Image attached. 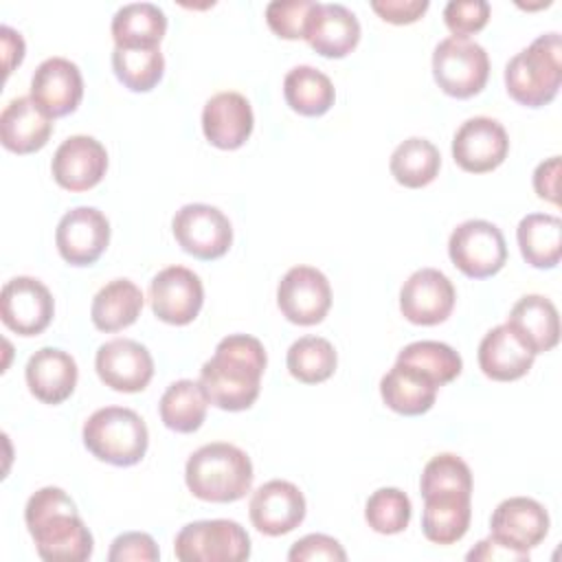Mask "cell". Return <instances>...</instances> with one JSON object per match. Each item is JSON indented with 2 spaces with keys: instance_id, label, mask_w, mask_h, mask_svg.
<instances>
[{
  "instance_id": "obj_1",
  "label": "cell",
  "mask_w": 562,
  "mask_h": 562,
  "mask_svg": "<svg viewBox=\"0 0 562 562\" xmlns=\"http://www.w3.org/2000/svg\"><path fill=\"white\" fill-rule=\"evenodd\" d=\"M266 362L259 338L231 334L217 342L215 353L202 364L198 382L209 404L231 413L246 411L259 397Z\"/></svg>"
},
{
  "instance_id": "obj_21",
  "label": "cell",
  "mask_w": 562,
  "mask_h": 562,
  "mask_svg": "<svg viewBox=\"0 0 562 562\" xmlns=\"http://www.w3.org/2000/svg\"><path fill=\"white\" fill-rule=\"evenodd\" d=\"M307 44L323 57H347L360 42V22L345 4L314 2L305 24Z\"/></svg>"
},
{
  "instance_id": "obj_14",
  "label": "cell",
  "mask_w": 562,
  "mask_h": 562,
  "mask_svg": "<svg viewBox=\"0 0 562 562\" xmlns=\"http://www.w3.org/2000/svg\"><path fill=\"white\" fill-rule=\"evenodd\" d=\"M452 281L437 268L415 270L400 290V312L413 325H439L454 307Z\"/></svg>"
},
{
  "instance_id": "obj_17",
  "label": "cell",
  "mask_w": 562,
  "mask_h": 562,
  "mask_svg": "<svg viewBox=\"0 0 562 562\" xmlns=\"http://www.w3.org/2000/svg\"><path fill=\"white\" fill-rule=\"evenodd\" d=\"M248 516L263 536H285L305 518L303 492L283 479H272L257 487L248 503Z\"/></svg>"
},
{
  "instance_id": "obj_31",
  "label": "cell",
  "mask_w": 562,
  "mask_h": 562,
  "mask_svg": "<svg viewBox=\"0 0 562 562\" xmlns=\"http://www.w3.org/2000/svg\"><path fill=\"white\" fill-rule=\"evenodd\" d=\"M516 239L529 266L551 270L562 257V220L549 213H529L518 222Z\"/></svg>"
},
{
  "instance_id": "obj_22",
  "label": "cell",
  "mask_w": 562,
  "mask_h": 562,
  "mask_svg": "<svg viewBox=\"0 0 562 562\" xmlns=\"http://www.w3.org/2000/svg\"><path fill=\"white\" fill-rule=\"evenodd\" d=\"M252 125V108L239 92H217L204 103L202 132L217 149H239L250 138Z\"/></svg>"
},
{
  "instance_id": "obj_25",
  "label": "cell",
  "mask_w": 562,
  "mask_h": 562,
  "mask_svg": "<svg viewBox=\"0 0 562 562\" xmlns=\"http://www.w3.org/2000/svg\"><path fill=\"white\" fill-rule=\"evenodd\" d=\"M422 533L435 544H454L470 527L472 492L441 490L424 494Z\"/></svg>"
},
{
  "instance_id": "obj_5",
  "label": "cell",
  "mask_w": 562,
  "mask_h": 562,
  "mask_svg": "<svg viewBox=\"0 0 562 562\" xmlns=\"http://www.w3.org/2000/svg\"><path fill=\"white\" fill-rule=\"evenodd\" d=\"M86 450L110 465L127 468L143 461L149 432L143 417L125 406H105L94 411L81 430Z\"/></svg>"
},
{
  "instance_id": "obj_28",
  "label": "cell",
  "mask_w": 562,
  "mask_h": 562,
  "mask_svg": "<svg viewBox=\"0 0 562 562\" xmlns=\"http://www.w3.org/2000/svg\"><path fill=\"white\" fill-rule=\"evenodd\" d=\"M439 386L417 367L397 362L382 375L380 395L384 404L406 417L424 415L432 408Z\"/></svg>"
},
{
  "instance_id": "obj_29",
  "label": "cell",
  "mask_w": 562,
  "mask_h": 562,
  "mask_svg": "<svg viewBox=\"0 0 562 562\" xmlns=\"http://www.w3.org/2000/svg\"><path fill=\"white\" fill-rule=\"evenodd\" d=\"M143 292L130 279H114L105 283L92 299L90 318L99 331L112 334L136 323L143 310Z\"/></svg>"
},
{
  "instance_id": "obj_35",
  "label": "cell",
  "mask_w": 562,
  "mask_h": 562,
  "mask_svg": "<svg viewBox=\"0 0 562 562\" xmlns=\"http://www.w3.org/2000/svg\"><path fill=\"white\" fill-rule=\"evenodd\" d=\"M336 362L338 358L334 345L321 336H303L294 340L285 356L290 375L303 384L329 380L336 371Z\"/></svg>"
},
{
  "instance_id": "obj_7",
  "label": "cell",
  "mask_w": 562,
  "mask_h": 562,
  "mask_svg": "<svg viewBox=\"0 0 562 562\" xmlns=\"http://www.w3.org/2000/svg\"><path fill=\"white\" fill-rule=\"evenodd\" d=\"M432 77L448 97L470 99L487 83L490 57L485 48L470 37L450 35L435 46Z\"/></svg>"
},
{
  "instance_id": "obj_8",
  "label": "cell",
  "mask_w": 562,
  "mask_h": 562,
  "mask_svg": "<svg viewBox=\"0 0 562 562\" xmlns=\"http://www.w3.org/2000/svg\"><path fill=\"white\" fill-rule=\"evenodd\" d=\"M450 261L470 279H487L507 261V244L501 228L487 220L459 224L448 239Z\"/></svg>"
},
{
  "instance_id": "obj_12",
  "label": "cell",
  "mask_w": 562,
  "mask_h": 562,
  "mask_svg": "<svg viewBox=\"0 0 562 562\" xmlns=\"http://www.w3.org/2000/svg\"><path fill=\"white\" fill-rule=\"evenodd\" d=\"M149 303L158 321L169 325H189L202 310L204 285L193 270L184 266H169L151 279Z\"/></svg>"
},
{
  "instance_id": "obj_34",
  "label": "cell",
  "mask_w": 562,
  "mask_h": 562,
  "mask_svg": "<svg viewBox=\"0 0 562 562\" xmlns=\"http://www.w3.org/2000/svg\"><path fill=\"white\" fill-rule=\"evenodd\" d=\"M389 169L402 187L422 189L439 176L441 156L428 138L411 136L393 149Z\"/></svg>"
},
{
  "instance_id": "obj_6",
  "label": "cell",
  "mask_w": 562,
  "mask_h": 562,
  "mask_svg": "<svg viewBox=\"0 0 562 562\" xmlns=\"http://www.w3.org/2000/svg\"><path fill=\"white\" fill-rule=\"evenodd\" d=\"M173 553L180 562H241L250 558V536L228 518L195 520L178 531Z\"/></svg>"
},
{
  "instance_id": "obj_47",
  "label": "cell",
  "mask_w": 562,
  "mask_h": 562,
  "mask_svg": "<svg viewBox=\"0 0 562 562\" xmlns=\"http://www.w3.org/2000/svg\"><path fill=\"white\" fill-rule=\"evenodd\" d=\"M0 40H2V55H4V75H11V70L20 66L24 59V40L11 26H0Z\"/></svg>"
},
{
  "instance_id": "obj_32",
  "label": "cell",
  "mask_w": 562,
  "mask_h": 562,
  "mask_svg": "<svg viewBox=\"0 0 562 562\" xmlns=\"http://www.w3.org/2000/svg\"><path fill=\"white\" fill-rule=\"evenodd\" d=\"M283 99L301 116H323L334 105L336 90L314 66H294L283 79Z\"/></svg>"
},
{
  "instance_id": "obj_16",
  "label": "cell",
  "mask_w": 562,
  "mask_h": 562,
  "mask_svg": "<svg viewBox=\"0 0 562 562\" xmlns=\"http://www.w3.org/2000/svg\"><path fill=\"white\" fill-rule=\"evenodd\" d=\"M94 369L99 380L112 391L138 393L151 382L154 358L140 342L114 338L97 349Z\"/></svg>"
},
{
  "instance_id": "obj_41",
  "label": "cell",
  "mask_w": 562,
  "mask_h": 562,
  "mask_svg": "<svg viewBox=\"0 0 562 562\" xmlns=\"http://www.w3.org/2000/svg\"><path fill=\"white\" fill-rule=\"evenodd\" d=\"M490 11L485 0H450L443 9V22L454 37H468L487 24Z\"/></svg>"
},
{
  "instance_id": "obj_33",
  "label": "cell",
  "mask_w": 562,
  "mask_h": 562,
  "mask_svg": "<svg viewBox=\"0 0 562 562\" xmlns=\"http://www.w3.org/2000/svg\"><path fill=\"white\" fill-rule=\"evenodd\" d=\"M209 400L193 380H176L158 402L162 424L173 432H195L206 419Z\"/></svg>"
},
{
  "instance_id": "obj_38",
  "label": "cell",
  "mask_w": 562,
  "mask_h": 562,
  "mask_svg": "<svg viewBox=\"0 0 562 562\" xmlns=\"http://www.w3.org/2000/svg\"><path fill=\"white\" fill-rule=\"evenodd\" d=\"M411 498L406 492L397 487H380L375 490L364 505V520L367 525L384 536L400 533L411 522Z\"/></svg>"
},
{
  "instance_id": "obj_46",
  "label": "cell",
  "mask_w": 562,
  "mask_h": 562,
  "mask_svg": "<svg viewBox=\"0 0 562 562\" xmlns=\"http://www.w3.org/2000/svg\"><path fill=\"white\" fill-rule=\"evenodd\" d=\"M558 178H560V156H551L540 162L533 171V189L540 200L558 204Z\"/></svg>"
},
{
  "instance_id": "obj_10",
  "label": "cell",
  "mask_w": 562,
  "mask_h": 562,
  "mask_svg": "<svg viewBox=\"0 0 562 562\" xmlns=\"http://www.w3.org/2000/svg\"><path fill=\"white\" fill-rule=\"evenodd\" d=\"M277 305L290 323L316 325L331 307V285L321 270L294 266L277 285Z\"/></svg>"
},
{
  "instance_id": "obj_30",
  "label": "cell",
  "mask_w": 562,
  "mask_h": 562,
  "mask_svg": "<svg viewBox=\"0 0 562 562\" xmlns=\"http://www.w3.org/2000/svg\"><path fill=\"white\" fill-rule=\"evenodd\" d=\"M167 33V15L158 4L130 2L112 18V40L119 48H154Z\"/></svg>"
},
{
  "instance_id": "obj_9",
  "label": "cell",
  "mask_w": 562,
  "mask_h": 562,
  "mask_svg": "<svg viewBox=\"0 0 562 562\" xmlns=\"http://www.w3.org/2000/svg\"><path fill=\"white\" fill-rule=\"evenodd\" d=\"M171 231L178 246L202 261L220 259L233 244L231 220L211 204H184L171 220Z\"/></svg>"
},
{
  "instance_id": "obj_13",
  "label": "cell",
  "mask_w": 562,
  "mask_h": 562,
  "mask_svg": "<svg viewBox=\"0 0 562 562\" xmlns=\"http://www.w3.org/2000/svg\"><path fill=\"white\" fill-rule=\"evenodd\" d=\"M509 151L505 127L490 116H472L452 138V158L468 173H487L503 165Z\"/></svg>"
},
{
  "instance_id": "obj_40",
  "label": "cell",
  "mask_w": 562,
  "mask_h": 562,
  "mask_svg": "<svg viewBox=\"0 0 562 562\" xmlns=\"http://www.w3.org/2000/svg\"><path fill=\"white\" fill-rule=\"evenodd\" d=\"M312 0H274L266 7V22L270 31L283 40L305 37V24Z\"/></svg>"
},
{
  "instance_id": "obj_43",
  "label": "cell",
  "mask_w": 562,
  "mask_h": 562,
  "mask_svg": "<svg viewBox=\"0 0 562 562\" xmlns=\"http://www.w3.org/2000/svg\"><path fill=\"white\" fill-rule=\"evenodd\" d=\"M160 558L158 544L149 533L143 531H127L114 538L108 560L110 562H156Z\"/></svg>"
},
{
  "instance_id": "obj_39",
  "label": "cell",
  "mask_w": 562,
  "mask_h": 562,
  "mask_svg": "<svg viewBox=\"0 0 562 562\" xmlns=\"http://www.w3.org/2000/svg\"><path fill=\"white\" fill-rule=\"evenodd\" d=\"M441 490H461V492H472V472L468 463L452 454V452H441L432 457L419 479V494H430V492H441Z\"/></svg>"
},
{
  "instance_id": "obj_24",
  "label": "cell",
  "mask_w": 562,
  "mask_h": 562,
  "mask_svg": "<svg viewBox=\"0 0 562 562\" xmlns=\"http://www.w3.org/2000/svg\"><path fill=\"white\" fill-rule=\"evenodd\" d=\"M53 134V119L31 99H11L0 114V140L13 154L40 151Z\"/></svg>"
},
{
  "instance_id": "obj_20",
  "label": "cell",
  "mask_w": 562,
  "mask_h": 562,
  "mask_svg": "<svg viewBox=\"0 0 562 562\" xmlns=\"http://www.w3.org/2000/svg\"><path fill=\"white\" fill-rule=\"evenodd\" d=\"M549 533L547 509L529 496H512L496 505L490 520V536L496 540L527 551L538 547Z\"/></svg>"
},
{
  "instance_id": "obj_23",
  "label": "cell",
  "mask_w": 562,
  "mask_h": 562,
  "mask_svg": "<svg viewBox=\"0 0 562 562\" xmlns=\"http://www.w3.org/2000/svg\"><path fill=\"white\" fill-rule=\"evenodd\" d=\"M24 378L35 400L55 406L72 395L79 369L68 351L57 347H42L29 358Z\"/></svg>"
},
{
  "instance_id": "obj_11",
  "label": "cell",
  "mask_w": 562,
  "mask_h": 562,
  "mask_svg": "<svg viewBox=\"0 0 562 562\" xmlns=\"http://www.w3.org/2000/svg\"><path fill=\"white\" fill-rule=\"evenodd\" d=\"M55 314L50 290L35 277H13L0 292V318L18 336L42 334Z\"/></svg>"
},
{
  "instance_id": "obj_2",
  "label": "cell",
  "mask_w": 562,
  "mask_h": 562,
  "mask_svg": "<svg viewBox=\"0 0 562 562\" xmlns=\"http://www.w3.org/2000/svg\"><path fill=\"white\" fill-rule=\"evenodd\" d=\"M24 522L37 555L46 562H83L92 555V533L83 525L75 501L61 487L46 485L31 494Z\"/></svg>"
},
{
  "instance_id": "obj_45",
  "label": "cell",
  "mask_w": 562,
  "mask_h": 562,
  "mask_svg": "<svg viewBox=\"0 0 562 562\" xmlns=\"http://www.w3.org/2000/svg\"><path fill=\"white\" fill-rule=\"evenodd\" d=\"M465 560H470V562H474V560H485V562L487 560H492V562L494 560H498V562H527L529 553L527 551H518V549L496 540L494 536H490V538L481 540L474 549H470Z\"/></svg>"
},
{
  "instance_id": "obj_3",
  "label": "cell",
  "mask_w": 562,
  "mask_h": 562,
  "mask_svg": "<svg viewBox=\"0 0 562 562\" xmlns=\"http://www.w3.org/2000/svg\"><path fill=\"white\" fill-rule=\"evenodd\" d=\"M250 457L226 441L198 448L184 465L189 492L206 503H235L252 487Z\"/></svg>"
},
{
  "instance_id": "obj_19",
  "label": "cell",
  "mask_w": 562,
  "mask_h": 562,
  "mask_svg": "<svg viewBox=\"0 0 562 562\" xmlns=\"http://www.w3.org/2000/svg\"><path fill=\"white\" fill-rule=\"evenodd\" d=\"M31 99L50 119L75 112L83 99V77L79 66L66 57L44 59L31 77Z\"/></svg>"
},
{
  "instance_id": "obj_15",
  "label": "cell",
  "mask_w": 562,
  "mask_h": 562,
  "mask_svg": "<svg viewBox=\"0 0 562 562\" xmlns=\"http://www.w3.org/2000/svg\"><path fill=\"white\" fill-rule=\"evenodd\" d=\"M55 244L70 266H92L110 244V222L94 206L70 209L57 224Z\"/></svg>"
},
{
  "instance_id": "obj_42",
  "label": "cell",
  "mask_w": 562,
  "mask_h": 562,
  "mask_svg": "<svg viewBox=\"0 0 562 562\" xmlns=\"http://www.w3.org/2000/svg\"><path fill=\"white\" fill-rule=\"evenodd\" d=\"M288 560L290 562H314V560L345 562L347 553L336 538L325 533H307L290 547Z\"/></svg>"
},
{
  "instance_id": "obj_4",
  "label": "cell",
  "mask_w": 562,
  "mask_h": 562,
  "mask_svg": "<svg viewBox=\"0 0 562 562\" xmlns=\"http://www.w3.org/2000/svg\"><path fill=\"white\" fill-rule=\"evenodd\" d=\"M562 79V40L551 31L538 35L505 66L507 94L525 108H542L558 97Z\"/></svg>"
},
{
  "instance_id": "obj_44",
  "label": "cell",
  "mask_w": 562,
  "mask_h": 562,
  "mask_svg": "<svg viewBox=\"0 0 562 562\" xmlns=\"http://www.w3.org/2000/svg\"><path fill=\"white\" fill-rule=\"evenodd\" d=\"M371 9L391 24H413L428 11V0H373Z\"/></svg>"
},
{
  "instance_id": "obj_36",
  "label": "cell",
  "mask_w": 562,
  "mask_h": 562,
  "mask_svg": "<svg viewBox=\"0 0 562 562\" xmlns=\"http://www.w3.org/2000/svg\"><path fill=\"white\" fill-rule=\"evenodd\" d=\"M112 70L116 79L132 92H149L165 72V57L154 48H119L112 50Z\"/></svg>"
},
{
  "instance_id": "obj_26",
  "label": "cell",
  "mask_w": 562,
  "mask_h": 562,
  "mask_svg": "<svg viewBox=\"0 0 562 562\" xmlns=\"http://www.w3.org/2000/svg\"><path fill=\"white\" fill-rule=\"evenodd\" d=\"M533 358L536 356L507 323L490 329L479 345V367L490 380L496 382L522 378L531 369Z\"/></svg>"
},
{
  "instance_id": "obj_37",
  "label": "cell",
  "mask_w": 562,
  "mask_h": 562,
  "mask_svg": "<svg viewBox=\"0 0 562 562\" xmlns=\"http://www.w3.org/2000/svg\"><path fill=\"white\" fill-rule=\"evenodd\" d=\"M397 362H406L426 373L437 386L452 382L461 373V356L446 342L439 340H417L406 345L397 353Z\"/></svg>"
},
{
  "instance_id": "obj_18",
  "label": "cell",
  "mask_w": 562,
  "mask_h": 562,
  "mask_svg": "<svg viewBox=\"0 0 562 562\" xmlns=\"http://www.w3.org/2000/svg\"><path fill=\"white\" fill-rule=\"evenodd\" d=\"M50 171L55 182L66 191H88L97 187L108 171L105 147L86 134L68 136L53 154Z\"/></svg>"
},
{
  "instance_id": "obj_27",
  "label": "cell",
  "mask_w": 562,
  "mask_h": 562,
  "mask_svg": "<svg viewBox=\"0 0 562 562\" xmlns=\"http://www.w3.org/2000/svg\"><path fill=\"white\" fill-rule=\"evenodd\" d=\"M507 325L538 356L551 351L560 340V318L555 305L542 294H525L509 310Z\"/></svg>"
}]
</instances>
